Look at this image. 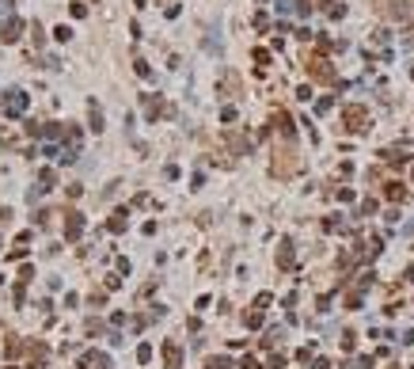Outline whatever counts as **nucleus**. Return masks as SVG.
<instances>
[{
    "label": "nucleus",
    "instance_id": "nucleus-3",
    "mask_svg": "<svg viewBox=\"0 0 414 369\" xmlns=\"http://www.w3.org/2000/svg\"><path fill=\"white\" fill-rule=\"evenodd\" d=\"M342 126L350 129V133H361V129L369 126V111H365V107H357V103H350V107L342 111Z\"/></svg>",
    "mask_w": 414,
    "mask_h": 369
},
{
    "label": "nucleus",
    "instance_id": "nucleus-23",
    "mask_svg": "<svg viewBox=\"0 0 414 369\" xmlns=\"http://www.w3.org/2000/svg\"><path fill=\"white\" fill-rule=\"evenodd\" d=\"M137 358H141V362H148V358H152V346H148V342H144V346H137Z\"/></svg>",
    "mask_w": 414,
    "mask_h": 369
},
{
    "label": "nucleus",
    "instance_id": "nucleus-9",
    "mask_svg": "<svg viewBox=\"0 0 414 369\" xmlns=\"http://www.w3.org/2000/svg\"><path fill=\"white\" fill-rule=\"evenodd\" d=\"M164 362H167V369H183V350H179V342H164Z\"/></svg>",
    "mask_w": 414,
    "mask_h": 369
},
{
    "label": "nucleus",
    "instance_id": "nucleus-14",
    "mask_svg": "<svg viewBox=\"0 0 414 369\" xmlns=\"http://www.w3.org/2000/svg\"><path fill=\"white\" fill-rule=\"evenodd\" d=\"M126 225H129V213H126V210H118L114 217H110V225H107V228H110V232H122Z\"/></svg>",
    "mask_w": 414,
    "mask_h": 369
},
{
    "label": "nucleus",
    "instance_id": "nucleus-11",
    "mask_svg": "<svg viewBox=\"0 0 414 369\" xmlns=\"http://www.w3.org/2000/svg\"><path fill=\"white\" fill-rule=\"evenodd\" d=\"M144 114H148V118L156 122L160 114H171V111H167V107H164V103H160L156 95H144Z\"/></svg>",
    "mask_w": 414,
    "mask_h": 369
},
{
    "label": "nucleus",
    "instance_id": "nucleus-4",
    "mask_svg": "<svg viewBox=\"0 0 414 369\" xmlns=\"http://www.w3.org/2000/svg\"><path fill=\"white\" fill-rule=\"evenodd\" d=\"M308 76H312V80H319V84H334V80H338L327 57H308Z\"/></svg>",
    "mask_w": 414,
    "mask_h": 369
},
{
    "label": "nucleus",
    "instance_id": "nucleus-20",
    "mask_svg": "<svg viewBox=\"0 0 414 369\" xmlns=\"http://www.w3.org/2000/svg\"><path fill=\"white\" fill-rule=\"evenodd\" d=\"M54 38H57V42H69V38H72V31H69V27H65V23H61V27H57V31H54Z\"/></svg>",
    "mask_w": 414,
    "mask_h": 369
},
{
    "label": "nucleus",
    "instance_id": "nucleus-24",
    "mask_svg": "<svg viewBox=\"0 0 414 369\" xmlns=\"http://www.w3.org/2000/svg\"><path fill=\"white\" fill-rule=\"evenodd\" d=\"M331 107H334V99H319V103H315V111H319V114H327Z\"/></svg>",
    "mask_w": 414,
    "mask_h": 369
},
{
    "label": "nucleus",
    "instance_id": "nucleus-25",
    "mask_svg": "<svg viewBox=\"0 0 414 369\" xmlns=\"http://www.w3.org/2000/svg\"><path fill=\"white\" fill-rule=\"evenodd\" d=\"M240 369H258V362H255V358H243V366Z\"/></svg>",
    "mask_w": 414,
    "mask_h": 369
},
{
    "label": "nucleus",
    "instance_id": "nucleus-2",
    "mask_svg": "<svg viewBox=\"0 0 414 369\" xmlns=\"http://www.w3.org/2000/svg\"><path fill=\"white\" fill-rule=\"evenodd\" d=\"M372 12L384 15V19H399L407 27H414V4L411 0H369Z\"/></svg>",
    "mask_w": 414,
    "mask_h": 369
},
{
    "label": "nucleus",
    "instance_id": "nucleus-1",
    "mask_svg": "<svg viewBox=\"0 0 414 369\" xmlns=\"http://www.w3.org/2000/svg\"><path fill=\"white\" fill-rule=\"evenodd\" d=\"M270 171H274V179H293V175L300 171V153H297V145H293V141H285V145L274 149Z\"/></svg>",
    "mask_w": 414,
    "mask_h": 369
},
{
    "label": "nucleus",
    "instance_id": "nucleus-7",
    "mask_svg": "<svg viewBox=\"0 0 414 369\" xmlns=\"http://www.w3.org/2000/svg\"><path fill=\"white\" fill-rule=\"evenodd\" d=\"M19 31H23V19H19V15H8V19L0 23V38H4V42H19Z\"/></svg>",
    "mask_w": 414,
    "mask_h": 369
},
{
    "label": "nucleus",
    "instance_id": "nucleus-19",
    "mask_svg": "<svg viewBox=\"0 0 414 369\" xmlns=\"http://www.w3.org/2000/svg\"><path fill=\"white\" fill-rule=\"evenodd\" d=\"M30 42H34V46H42V42H46V34H42V27H38V23L30 27Z\"/></svg>",
    "mask_w": 414,
    "mask_h": 369
},
{
    "label": "nucleus",
    "instance_id": "nucleus-21",
    "mask_svg": "<svg viewBox=\"0 0 414 369\" xmlns=\"http://www.w3.org/2000/svg\"><path fill=\"white\" fill-rule=\"evenodd\" d=\"M205 369H228V358H209V362H205Z\"/></svg>",
    "mask_w": 414,
    "mask_h": 369
},
{
    "label": "nucleus",
    "instance_id": "nucleus-26",
    "mask_svg": "<svg viewBox=\"0 0 414 369\" xmlns=\"http://www.w3.org/2000/svg\"><path fill=\"white\" fill-rule=\"evenodd\" d=\"M411 175H414V168H411Z\"/></svg>",
    "mask_w": 414,
    "mask_h": 369
},
{
    "label": "nucleus",
    "instance_id": "nucleus-5",
    "mask_svg": "<svg viewBox=\"0 0 414 369\" xmlns=\"http://www.w3.org/2000/svg\"><path fill=\"white\" fill-rule=\"evenodd\" d=\"M0 107H4V114H12V118H19V114L27 111V92H19V88H12V92L4 95V103H0Z\"/></svg>",
    "mask_w": 414,
    "mask_h": 369
},
{
    "label": "nucleus",
    "instance_id": "nucleus-16",
    "mask_svg": "<svg viewBox=\"0 0 414 369\" xmlns=\"http://www.w3.org/2000/svg\"><path fill=\"white\" fill-rule=\"evenodd\" d=\"M87 122H91V129H95V133H99V129H103V111H99V107H95V103L87 107Z\"/></svg>",
    "mask_w": 414,
    "mask_h": 369
},
{
    "label": "nucleus",
    "instance_id": "nucleus-18",
    "mask_svg": "<svg viewBox=\"0 0 414 369\" xmlns=\"http://www.w3.org/2000/svg\"><path fill=\"white\" fill-rule=\"evenodd\" d=\"M38 179L46 183V190H50V186H57V175H54L50 168H46V171H38Z\"/></svg>",
    "mask_w": 414,
    "mask_h": 369
},
{
    "label": "nucleus",
    "instance_id": "nucleus-17",
    "mask_svg": "<svg viewBox=\"0 0 414 369\" xmlns=\"http://www.w3.org/2000/svg\"><path fill=\"white\" fill-rule=\"evenodd\" d=\"M384 194H387L391 202H403V198H407V186H403V183H387V190H384Z\"/></svg>",
    "mask_w": 414,
    "mask_h": 369
},
{
    "label": "nucleus",
    "instance_id": "nucleus-10",
    "mask_svg": "<svg viewBox=\"0 0 414 369\" xmlns=\"http://www.w3.org/2000/svg\"><path fill=\"white\" fill-rule=\"evenodd\" d=\"M80 366L84 369H110V362H107V354H99V350H87V354L80 358Z\"/></svg>",
    "mask_w": 414,
    "mask_h": 369
},
{
    "label": "nucleus",
    "instance_id": "nucleus-6",
    "mask_svg": "<svg viewBox=\"0 0 414 369\" xmlns=\"http://www.w3.org/2000/svg\"><path fill=\"white\" fill-rule=\"evenodd\" d=\"M80 232H84V217L76 210H65V240H80Z\"/></svg>",
    "mask_w": 414,
    "mask_h": 369
},
{
    "label": "nucleus",
    "instance_id": "nucleus-22",
    "mask_svg": "<svg viewBox=\"0 0 414 369\" xmlns=\"http://www.w3.org/2000/svg\"><path fill=\"white\" fill-rule=\"evenodd\" d=\"M255 61H258V69H266V65H270V54H266V50H255Z\"/></svg>",
    "mask_w": 414,
    "mask_h": 369
},
{
    "label": "nucleus",
    "instance_id": "nucleus-12",
    "mask_svg": "<svg viewBox=\"0 0 414 369\" xmlns=\"http://www.w3.org/2000/svg\"><path fill=\"white\" fill-rule=\"evenodd\" d=\"M274 129H281L285 137H293V118L285 111H274Z\"/></svg>",
    "mask_w": 414,
    "mask_h": 369
},
{
    "label": "nucleus",
    "instance_id": "nucleus-13",
    "mask_svg": "<svg viewBox=\"0 0 414 369\" xmlns=\"http://www.w3.org/2000/svg\"><path fill=\"white\" fill-rule=\"evenodd\" d=\"M277 267H293V244L281 240V251H277Z\"/></svg>",
    "mask_w": 414,
    "mask_h": 369
},
{
    "label": "nucleus",
    "instance_id": "nucleus-15",
    "mask_svg": "<svg viewBox=\"0 0 414 369\" xmlns=\"http://www.w3.org/2000/svg\"><path fill=\"white\" fill-rule=\"evenodd\" d=\"M221 88H224L228 95H240V76H236V72H228V76L221 80Z\"/></svg>",
    "mask_w": 414,
    "mask_h": 369
},
{
    "label": "nucleus",
    "instance_id": "nucleus-8",
    "mask_svg": "<svg viewBox=\"0 0 414 369\" xmlns=\"http://www.w3.org/2000/svg\"><path fill=\"white\" fill-rule=\"evenodd\" d=\"M224 141H228V149H232V153H236V156H243V153L251 149V141L243 137L240 129H228V133H224Z\"/></svg>",
    "mask_w": 414,
    "mask_h": 369
}]
</instances>
